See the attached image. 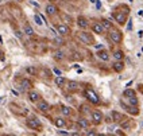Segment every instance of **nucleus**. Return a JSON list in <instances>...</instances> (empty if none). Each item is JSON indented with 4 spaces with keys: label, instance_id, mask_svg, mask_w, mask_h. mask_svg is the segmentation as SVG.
Listing matches in <instances>:
<instances>
[{
    "label": "nucleus",
    "instance_id": "nucleus-1",
    "mask_svg": "<svg viewBox=\"0 0 143 136\" xmlns=\"http://www.w3.org/2000/svg\"><path fill=\"white\" fill-rule=\"evenodd\" d=\"M128 12H130V8L126 7V6H119L117 8H115V11H113V18H115V20L119 23L120 26L126 24L127 22V16H128Z\"/></svg>",
    "mask_w": 143,
    "mask_h": 136
},
{
    "label": "nucleus",
    "instance_id": "nucleus-2",
    "mask_svg": "<svg viewBox=\"0 0 143 136\" xmlns=\"http://www.w3.org/2000/svg\"><path fill=\"white\" fill-rule=\"evenodd\" d=\"M109 40L112 42V43H115V45H119L120 42L123 40V34L119 30H115V29H111L109 30Z\"/></svg>",
    "mask_w": 143,
    "mask_h": 136
},
{
    "label": "nucleus",
    "instance_id": "nucleus-3",
    "mask_svg": "<svg viewBox=\"0 0 143 136\" xmlns=\"http://www.w3.org/2000/svg\"><path fill=\"white\" fill-rule=\"evenodd\" d=\"M78 38H80V40L82 42V43L88 45V46H92L94 43L93 36H92V34H89V32H85V31L78 32Z\"/></svg>",
    "mask_w": 143,
    "mask_h": 136
},
{
    "label": "nucleus",
    "instance_id": "nucleus-4",
    "mask_svg": "<svg viewBox=\"0 0 143 136\" xmlns=\"http://www.w3.org/2000/svg\"><path fill=\"white\" fill-rule=\"evenodd\" d=\"M57 31H58L59 36H68L72 34V30L68 24H65V23H59V24H57Z\"/></svg>",
    "mask_w": 143,
    "mask_h": 136
},
{
    "label": "nucleus",
    "instance_id": "nucleus-5",
    "mask_svg": "<svg viewBox=\"0 0 143 136\" xmlns=\"http://www.w3.org/2000/svg\"><path fill=\"white\" fill-rule=\"evenodd\" d=\"M85 97H87L90 102H93V104H99V102H100L99 96L92 90V89H87V90H85Z\"/></svg>",
    "mask_w": 143,
    "mask_h": 136
},
{
    "label": "nucleus",
    "instance_id": "nucleus-6",
    "mask_svg": "<svg viewBox=\"0 0 143 136\" xmlns=\"http://www.w3.org/2000/svg\"><path fill=\"white\" fill-rule=\"evenodd\" d=\"M27 127L28 128H31V129H41L42 128V124H41V121L38 120V119H28L27 120Z\"/></svg>",
    "mask_w": 143,
    "mask_h": 136
},
{
    "label": "nucleus",
    "instance_id": "nucleus-7",
    "mask_svg": "<svg viewBox=\"0 0 143 136\" xmlns=\"http://www.w3.org/2000/svg\"><path fill=\"white\" fill-rule=\"evenodd\" d=\"M37 108L41 112H49L50 111V104L47 101H45V100H39L37 102Z\"/></svg>",
    "mask_w": 143,
    "mask_h": 136
},
{
    "label": "nucleus",
    "instance_id": "nucleus-8",
    "mask_svg": "<svg viewBox=\"0 0 143 136\" xmlns=\"http://www.w3.org/2000/svg\"><path fill=\"white\" fill-rule=\"evenodd\" d=\"M92 121L94 124H100L103 121V113L100 111H93L92 112Z\"/></svg>",
    "mask_w": 143,
    "mask_h": 136
},
{
    "label": "nucleus",
    "instance_id": "nucleus-9",
    "mask_svg": "<svg viewBox=\"0 0 143 136\" xmlns=\"http://www.w3.org/2000/svg\"><path fill=\"white\" fill-rule=\"evenodd\" d=\"M92 31L94 32V34H97V35H103L105 30H104L101 23H93L92 24Z\"/></svg>",
    "mask_w": 143,
    "mask_h": 136
},
{
    "label": "nucleus",
    "instance_id": "nucleus-10",
    "mask_svg": "<svg viewBox=\"0 0 143 136\" xmlns=\"http://www.w3.org/2000/svg\"><path fill=\"white\" fill-rule=\"evenodd\" d=\"M28 100H30L31 102H38L41 100V94L37 90H30L28 92Z\"/></svg>",
    "mask_w": 143,
    "mask_h": 136
},
{
    "label": "nucleus",
    "instance_id": "nucleus-11",
    "mask_svg": "<svg viewBox=\"0 0 143 136\" xmlns=\"http://www.w3.org/2000/svg\"><path fill=\"white\" fill-rule=\"evenodd\" d=\"M54 82H55V85L58 86V88H64V85L68 81H66V78L62 76V74H61V76H57L55 78H54Z\"/></svg>",
    "mask_w": 143,
    "mask_h": 136
},
{
    "label": "nucleus",
    "instance_id": "nucleus-12",
    "mask_svg": "<svg viewBox=\"0 0 143 136\" xmlns=\"http://www.w3.org/2000/svg\"><path fill=\"white\" fill-rule=\"evenodd\" d=\"M77 24H78L80 29H82V30L87 29V27L89 26V24H88V20L85 19L84 16H78V18H77Z\"/></svg>",
    "mask_w": 143,
    "mask_h": 136
},
{
    "label": "nucleus",
    "instance_id": "nucleus-13",
    "mask_svg": "<svg viewBox=\"0 0 143 136\" xmlns=\"http://www.w3.org/2000/svg\"><path fill=\"white\" fill-rule=\"evenodd\" d=\"M46 13L49 16H53L57 13V7L54 6V4H47L46 6Z\"/></svg>",
    "mask_w": 143,
    "mask_h": 136
},
{
    "label": "nucleus",
    "instance_id": "nucleus-14",
    "mask_svg": "<svg viewBox=\"0 0 143 136\" xmlns=\"http://www.w3.org/2000/svg\"><path fill=\"white\" fill-rule=\"evenodd\" d=\"M20 86L25 89V90H30V89L32 88V84L30 79H27V78H23L22 81H20Z\"/></svg>",
    "mask_w": 143,
    "mask_h": 136
},
{
    "label": "nucleus",
    "instance_id": "nucleus-15",
    "mask_svg": "<svg viewBox=\"0 0 143 136\" xmlns=\"http://www.w3.org/2000/svg\"><path fill=\"white\" fill-rule=\"evenodd\" d=\"M66 86H68L69 92H76L80 85H78V82H76V81H68L66 82Z\"/></svg>",
    "mask_w": 143,
    "mask_h": 136
},
{
    "label": "nucleus",
    "instance_id": "nucleus-16",
    "mask_svg": "<svg viewBox=\"0 0 143 136\" xmlns=\"http://www.w3.org/2000/svg\"><path fill=\"white\" fill-rule=\"evenodd\" d=\"M97 57L101 61H108L109 59V54H108L107 50H100V51H97Z\"/></svg>",
    "mask_w": 143,
    "mask_h": 136
},
{
    "label": "nucleus",
    "instance_id": "nucleus-17",
    "mask_svg": "<svg viewBox=\"0 0 143 136\" xmlns=\"http://www.w3.org/2000/svg\"><path fill=\"white\" fill-rule=\"evenodd\" d=\"M54 125L57 128H64L66 125V121L62 119V117H57V119H54Z\"/></svg>",
    "mask_w": 143,
    "mask_h": 136
},
{
    "label": "nucleus",
    "instance_id": "nucleus-18",
    "mask_svg": "<svg viewBox=\"0 0 143 136\" xmlns=\"http://www.w3.org/2000/svg\"><path fill=\"white\" fill-rule=\"evenodd\" d=\"M112 119H113V121H116V123H122V121L124 120V117H123L122 113H119V112H112Z\"/></svg>",
    "mask_w": 143,
    "mask_h": 136
},
{
    "label": "nucleus",
    "instance_id": "nucleus-19",
    "mask_svg": "<svg viewBox=\"0 0 143 136\" xmlns=\"http://www.w3.org/2000/svg\"><path fill=\"white\" fill-rule=\"evenodd\" d=\"M112 57L115 58L116 61H122L123 58H124V53H123L122 50H115V51H113V54H112Z\"/></svg>",
    "mask_w": 143,
    "mask_h": 136
},
{
    "label": "nucleus",
    "instance_id": "nucleus-20",
    "mask_svg": "<svg viewBox=\"0 0 143 136\" xmlns=\"http://www.w3.org/2000/svg\"><path fill=\"white\" fill-rule=\"evenodd\" d=\"M112 66H113V70H115V72H122V70L124 69V63H123L122 61H116Z\"/></svg>",
    "mask_w": 143,
    "mask_h": 136
},
{
    "label": "nucleus",
    "instance_id": "nucleus-21",
    "mask_svg": "<svg viewBox=\"0 0 143 136\" xmlns=\"http://www.w3.org/2000/svg\"><path fill=\"white\" fill-rule=\"evenodd\" d=\"M77 124H78V127L80 128H82V129H87L88 127H89V123L85 119H78V121H77Z\"/></svg>",
    "mask_w": 143,
    "mask_h": 136
},
{
    "label": "nucleus",
    "instance_id": "nucleus-22",
    "mask_svg": "<svg viewBox=\"0 0 143 136\" xmlns=\"http://www.w3.org/2000/svg\"><path fill=\"white\" fill-rule=\"evenodd\" d=\"M123 96H124L126 98L127 97H134V96H136V93H135L134 89H126V90L123 92Z\"/></svg>",
    "mask_w": 143,
    "mask_h": 136
},
{
    "label": "nucleus",
    "instance_id": "nucleus-23",
    "mask_svg": "<svg viewBox=\"0 0 143 136\" xmlns=\"http://www.w3.org/2000/svg\"><path fill=\"white\" fill-rule=\"evenodd\" d=\"M101 24H103V27H104V30H111L112 29V23L109 22V20H107V19H103L101 20Z\"/></svg>",
    "mask_w": 143,
    "mask_h": 136
},
{
    "label": "nucleus",
    "instance_id": "nucleus-24",
    "mask_svg": "<svg viewBox=\"0 0 143 136\" xmlns=\"http://www.w3.org/2000/svg\"><path fill=\"white\" fill-rule=\"evenodd\" d=\"M25 34L28 35V36H32L34 35V30H32V27L30 24H26L25 26Z\"/></svg>",
    "mask_w": 143,
    "mask_h": 136
},
{
    "label": "nucleus",
    "instance_id": "nucleus-25",
    "mask_svg": "<svg viewBox=\"0 0 143 136\" xmlns=\"http://www.w3.org/2000/svg\"><path fill=\"white\" fill-rule=\"evenodd\" d=\"M34 20L38 26H42V24H45V19L42 18V15H35L34 16Z\"/></svg>",
    "mask_w": 143,
    "mask_h": 136
},
{
    "label": "nucleus",
    "instance_id": "nucleus-26",
    "mask_svg": "<svg viewBox=\"0 0 143 136\" xmlns=\"http://www.w3.org/2000/svg\"><path fill=\"white\" fill-rule=\"evenodd\" d=\"M61 112H62L64 116H70L72 115V109L69 106H62V108H61Z\"/></svg>",
    "mask_w": 143,
    "mask_h": 136
},
{
    "label": "nucleus",
    "instance_id": "nucleus-27",
    "mask_svg": "<svg viewBox=\"0 0 143 136\" xmlns=\"http://www.w3.org/2000/svg\"><path fill=\"white\" fill-rule=\"evenodd\" d=\"M127 101H128V104L130 105H138V98H136V96H134V97H127Z\"/></svg>",
    "mask_w": 143,
    "mask_h": 136
},
{
    "label": "nucleus",
    "instance_id": "nucleus-28",
    "mask_svg": "<svg viewBox=\"0 0 143 136\" xmlns=\"http://www.w3.org/2000/svg\"><path fill=\"white\" fill-rule=\"evenodd\" d=\"M54 40H55V43H57V46H62V45H64V40H62V38H59V36H58V35H57V36H55V39H54Z\"/></svg>",
    "mask_w": 143,
    "mask_h": 136
},
{
    "label": "nucleus",
    "instance_id": "nucleus-29",
    "mask_svg": "<svg viewBox=\"0 0 143 136\" xmlns=\"http://www.w3.org/2000/svg\"><path fill=\"white\" fill-rule=\"evenodd\" d=\"M54 58H55V59H62V58H64V54L61 53V51H58V53H55Z\"/></svg>",
    "mask_w": 143,
    "mask_h": 136
},
{
    "label": "nucleus",
    "instance_id": "nucleus-30",
    "mask_svg": "<svg viewBox=\"0 0 143 136\" xmlns=\"http://www.w3.org/2000/svg\"><path fill=\"white\" fill-rule=\"evenodd\" d=\"M4 59H6V57H4V53L0 50V61H4Z\"/></svg>",
    "mask_w": 143,
    "mask_h": 136
},
{
    "label": "nucleus",
    "instance_id": "nucleus-31",
    "mask_svg": "<svg viewBox=\"0 0 143 136\" xmlns=\"http://www.w3.org/2000/svg\"><path fill=\"white\" fill-rule=\"evenodd\" d=\"M53 72H54V73L57 74V76H61V74H62V73H61V72H59L58 69H53Z\"/></svg>",
    "mask_w": 143,
    "mask_h": 136
},
{
    "label": "nucleus",
    "instance_id": "nucleus-32",
    "mask_svg": "<svg viewBox=\"0 0 143 136\" xmlns=\"http://www.w3.org/2000/svg\"><path fill=\"white\" fill-rule=\"evenodd\" d=\"M58 135H69V132H66V131H58Z\"/></svg>",
    "mask_w": 143,
    "mask_h": 136
},
{
    "label": "nucleus",
    "instance_id": "nucleus-33",
    "mask_svg": "<svg viewBox=\"0 0 143 136\" xmlns=\"http://www.w3.org/2000/svg\"><path fill=\"white\" fill-rule=\"evenodd\" d=\"M27 72H28V73H32V74H34V73H35V70L32 69V67H28V69H27Z\"/></svg>",
    "mask_w": 143,
    "mask_h": 136
},
{
    "label": "nucleus",
    "instance_id": "nucleus-34",
    "mask_svg": "<svg viewBox=\"0 0 143 136\" xmlns=\"http://www.w3.org/2000/svg\"><path fill=\"white\" fill-rule=\"evenodd\" d=\"M131 23H132V20L128 22V26H127V29H128V30H131V29H132V24H131Z\"/></svg>",
    "mask_w": 143,
    "mask_h": 136
},
{
    "label": "nucleus",
    "instance_id": "nucleus-35",
    "mask_svg": "<svg viewBox=\"0 0 143 136\" xmlns=\"http://www.w3.org/2000/svg\"><path fill=\"white\" fill-rule=\"evenodd\" d=\"M15 34H16V36H18V38H22V32H19V31H16V32H15Z\"/></svg>",
    "mask_w": 143,
    "mask_h": 136
},
{
    "label": "nucleus",
    "instance_id": "nucleus-36",
    "mask_svg": "<svg viewBox=\"0 0 143 136\" xmlns=\"http://www.w3.org/2000/svg\"><path fill=\"white\" fill-rule=\"evenodd\" d=\"M87 135H96V132L94 131H89V132H87Z\"/></svg>",
    "mask_w": 143,
    "mask_h": 136
},
{
    "label": "nucleus",
    "instance_id": "nucleus-37",
    "mask_svg": "<svg viewBox=\"0 0 143 136\" xmlns=\"http://www.w3.org/2000/svg\"><path fill=\"white\" fill-rule=\"evenodd\" d=\"M138 36H139V38H142V36H143V31H139V32H138Z\"/></svg>",
    "mask_w": 143,
    "mask_h": 136
},
{
    "label": "nucleus",
    "instance_id": "nucleus-38",
    "mask_svg": "<svg viewBox=\"0 0 143 136\" xmlns=\"http://www.w3.org/2000/svg\"><path fill=\"white\" fill-rule=\"evenodd\" d=\"M0 43H3V38H2V36H0Z\"/></svg>",
    "mask_w": 143,
    "mask_h": 136
},
{
    "label": "nucleus",
    "instance_id": "nucleus-39",
    "mask_svg": "<svg viewBox=\"0 0 143 136\" xmlns=\"http://www.w3.org/2000/svg\"><path fill=\"white\" fill-rule=\"evenodd\" d=\"M15 2H23V0H15Z\"/></svg>",
    "mask_w": 143,
    "mask_h": 136
},
{
    "label": "nucleus",
    "instance_id": "nucleus-40",
    "mask_svg": "<svg viewBox=\"0 0 143 136\" xmlns=\"http://www.w3.org/2000/svg\"><path fill=\"white\" fill-rule=\"evenodd\" d=\"M142 51H143V47H142Z\"/></svg>",
    "mask_w": 143,
    "mask_h": 136
}]
</instances>
